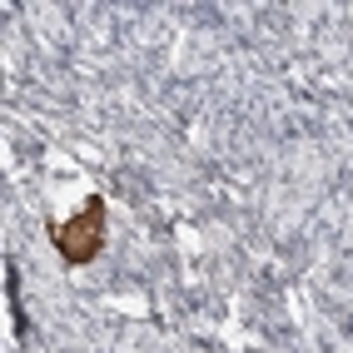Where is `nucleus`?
<instances>
[{"label": "nucleus", "mask_w": 353, "mask_h": 353, "mask_svg": "<svg viewBox=\"0 0 353 353\" xmlns=\"http://www.w3.org/2000/svg\"><path fill=\"white\" fill-rule=\"evenodd\" d=\"M105 234H110V199L90 194L80 214L50 224V244H55V254L65 259V264L85 269V264H95V259L105 254Z\"/></svg>", "instance_id": "nucleus-1"}]
</instances>
